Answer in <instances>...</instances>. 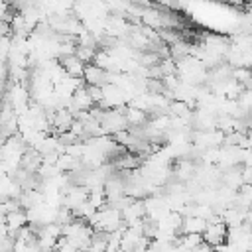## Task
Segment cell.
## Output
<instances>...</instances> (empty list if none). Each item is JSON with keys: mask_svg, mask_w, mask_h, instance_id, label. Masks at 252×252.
<instances>
[{"mask_svg": "<svg viewBox=\"0 0 252 252\" xmlns=\"http://www.w3.org/2000/svg\"><path fill=\"white\" fill-rule=\"evenodd\" d=\"M26 224H28V217H26V213L16 211V213L6 215V228L10 230V234L18 232V230H20V228H24Z\"/></svg>", "mask_w": 252, "mask_h": 252, "instance_id": "2", "label": "cell"}, {"mask_svg": "<svg viewBox=\"0 0 252 252\" xmlns=\"http://www.w3.org/2000/svg\"><path fill=\"white\" fill-rule=\"evenodd\" d=\"M228 238V228L224 222L220 220H213V222H207V228L203 232V242L213 246V248H219L220 244H224Z\"/></svg>", "mask_w": 252, "mask_h": 252, "instance_id": "1", "label": "cell"}]
</instances>
